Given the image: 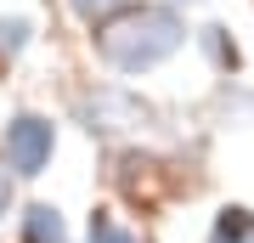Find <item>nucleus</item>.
<instances>
[{"label":"nucleus","mask_w":254,"mask_h":243,"mask_svg":"<svg viewBox=\"0 0 254 243\" xmlns=\"http://www.w3.org/2000/svg\"><path fill=\"white\" fill-rule=\"evenodd\" d=\"M192 28H187V11L170 6V0H136L125 17H113L102 34H91L96 45V63L119 74V80H141V74H158L164 63L187 51Z\"/></svg>","instance_id":"obj_1"},{"label":"nucleus","mask_w":254,"mask_h":243,"mask_svg":"<svg viewBox=\"0 0 254 243\" xmlns=\"http://www.w3.org/2000/svg\"><path fill=\"white\" fill-rule=\"evenodd\" d=\"M73 125L96 142H130V136H147L158 125V108L125 80H96L73 96Z\"/></svg>","instance_id":"obj_2"},{"label":"nucleus","mask_w":254,"mask_h":243,"mask_svg":"<svg viewBox=\"0 0 254 243\" xmlns=\"http://www.w3.org/2000/svg\"><path fill=\"white\" fill-rule=\"evenodd\" d=\"M0 153H6V164L17 170V181L46 175L51 159H57V119L40 113V108H17L6 119V130H0Z\"/></svg>","instance_id":"obj_3"},{"label":"nucleus","mask_w":254,"mask_h":243,"mask_svg":"<svg viewBox=\"0 0 254 243\" xmlns=\"http://www.w3.org/2000/svg\"><path fill=\"white\" fill-rule=\"evenodd\" d=\"M192 45H198V57L209 63L215 80H243V45L232 40L226 23H203L198 34H192Z\"/></svg>","instance_id":"obj_4"},{"label":"nucleus","mask_w":254,"mask_h":243,"mask_svg":"<svg viewBox=\"0 0 254 243\" xmlns=\"http://www.w3.org/2000/svg\"><path fill=\"white\" fill-rule=\"evenodd\" d=\"M215 113H220V125L249 130L254 125V85L249 80H220L215 85Z\"/></svg>","instance_id":"obj_5"},{"label":"nucleus","mask_w":254,"mask_h":243,"mask_svg":"<svg viewBox=\"0 0 254 243\" xmlns=\"http://www.w3.org/2000/svg\"><path fill=\"white\" fill-rule=\"evenodd\" d=\"M23 243H73L63 209L57 204H28L23 209Z\"/></svg>","instance_id":"obj_6"},{"label":"nucleus","mask_w":254,"mask_h":243,"mask_svg":"<svg viewBox=\"0 0 254 243\" xmlns=\"http://www.w3.org/2000/svg\"><path fill=\"white\" fill-rule=\"evenodd\" d=\"M209 243H254V209L249 204H220L209 221Z\"/></svg>","instance_id":"obj_7"},{"label":"nucleus","mask_w":254,"mask_h":243,"mask_svg":"<svg viewBox=\"0 0 254 243\" xmlns=\"http://www.w3.org/2000/svg\"><path fill=\"white\" fill-rule=\"evenodd\" d=\"M63 6H68V17L79 23L85 34H102V28H108L113 17H125L136 0H63Z\"/></svg>","instance_id":"obj_8"},{"label":"nucleus","mask_w":254,"mask_h":243,"mask_svg":"<svg viewBox=\"0 0 254 243\" xmlns=\"http://www.w3.org/2000/svg\"><path fill=\"white\" fill-rule=\"evenodd\" d=\"M28 45H34V23H28L23 11H6V17H0V68H11Z\"/></svg>","instance_id":"obj_9"},{"label":"nucleus","mask_w":254,"mask_h":243,"mask_svg":"<svg viewBox=\"0 0 254 243\" xmlns=\"http://www.w3.org/2000/svg\"><path fill=\"white\" fill-rule=\"evenodd\" d=\"M85 243H147V238L136 232V226H125L113 209H96L91 226H85Z\"/></svg>","instance_id":"obj_10"},{"label":"nucleus","mask_w":254,"mask_h":243,"mask_svg":"<svg viewBox=\"0 0 254 243\" xmlns=\"http://www.w3.org/2000/svg\"><path fill=\"white\" fill-rule=\"evenodd\" d=\"M11 198H17V170L6 164V153H0V215L11 209Z\"/></svg>","instance_id":"obj_11"},{"label":"nucleus","mask_w":254,"mask_h":243,"mask_svg":"<svg viewBox=\"0 0 254 243\" xmlns=\"http://www.w3.org/2000/svg\"><path fill=\"white\" fill-rule=\"evenodd\" d=\"M170 6H181V11H192V6H209V0H170Z\"/></svg>","instance_id":"obj_12"}]
</instances>
